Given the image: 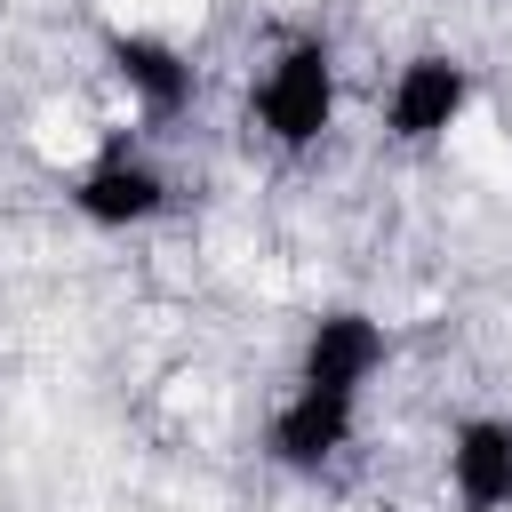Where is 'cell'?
Here are the masks:
<instances>
[{
    "label": "cell",
    "mask_w": 512,
    "mask_h": 512,
    "mask_svg": "<svg viewBox=\"0 0 512 512\" xmlns=\"http://www.w3.org/2000/svg\"><path fill=\"white\" fill-rule=\"evenodd\" d=\"M464 112H472V64L448 56V48L408 56V64L392 72V88H384V136H392L400 152H432Z\"/></svg>",
    "instance_id": "obj_4"
},
{
    "label": "cell",
    "mask_w": 512,
    "mask_h": 512,
    "mask_svg": "<svg viewBox=\"0 0 512 512\" xmlns=\"http://www.w3.org/2000/svg\"><path fill=\"white\" fill-rule=\"evenodd\" d=\"M352 432H360V400L288 376V392H280V408H272V424H264V456H272L280 472H296V480H320V472L352 448Z\"/></svg>",
    "instance_id": "obj_5"
},
{
    "label": "cell",
    "mask_w": 512,
    "mask_h": 512,
    "mask_svg": "<svg viewBox=\"0 0 512 512\" xmlns=\"http://www.w3.org/2000/svg\"><path fill=\"white\" fill-rule=\"evenodd\" d=\"M104 72H112V88L128 96V112L152 120V128L184 120L192 96H200V64H192L168 32H144V24H104Z\"/></svg>",
    "instance_id": "obj_3"
},
{
    "label": "cell",
    "mask_w": 512,
    "mask_h": 512,
    "mask_svg": "<svg viewBox=\"0 0 512 512\" xmlns=\"http://www.w3.org/2000/svg\"><path fill=\"white\" fill-rule=\"evenodd\" d=\"M168 200H176V184L136 136H104L64 184V208L88 232H144L152 216H168Z\"/></svg>",
    "instance_id": "obj_2"
},
{
    "label": "cell",
    "mask_w": 512,
    "mask_h": 512,
    "mask_svg": "<svg viewBox=\"0 0 512 512\" xmlns=\"http://www.w3.org/2000/svg\"><path fill=\"white\" fill-rule=\"evenodd\" d=\"M392 360V336L376 312L360 304H328L312 328H304V352H296V384H320V392H344V400H368L376 368Z\"/></svg>",
    "instance_id": "obj_6"
},
{
    "label": "cell",
    "mask_w": 512,
    "mask_h": 512,
    "mask_svg": "<svg viewBox=\"0 0 512 512\" xmlns=\"http://www.w3.org/2000/svg\"><path fill=\"white\" fill-rule=\"evenodd\" d=\"M248 120L264 128V144L312 152V144L336 128V48H328L320 32H288V40L264 56V72H256Z\"/></svg>",
    "instance_id": "obj_1"
},
{
    "label": "cell",
    "mask_w": 512,
    "mask_h": 512,
    "mask_svg": "<svg viewBox=\"0 0 512 512\" xmlns=\"http://www.w3.org/2000/svg\"><path fill=\"white\" fill-rule=\"evenodd\" d=\"M440 480H448L456 512H512V416H496V408L456 416Z\"/></svg>",
    "instance_id": "obj_7"
}]
</instances>
